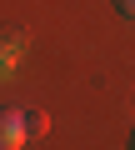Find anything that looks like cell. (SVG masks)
I'll list each match as a JSON object with an SVG mask.
<instances>
[{
	"label": "cell",
	"instance_id": "obj_1",
	"mask_svg": "<svg viewBox=\"0 0 135 150\" xmlns=\"http://www.w3.org/2000/svg\"><path fill=\"white\" fill-rule=\"evenodd\" d=\"M20 145H30L25 110H0V150H20Z\"/></svg>",
	"mask_w": 135,
	"mask_h": 150
},
{
	"label": "cell",
	"instance_id": "obj_2",
	"mask_svg": "<svg viewBox=\"0 0 135 150\" xmlns=\"http://www.w3.org/2000/svg\"><path fill=\"white\" fill-rule=\"evenodd\" d=\"M25 125H30V140H40V135L50 130V120H45L40 110H25Z\"/></svg>",
	"mask_w": 135,
	"mask_h": 150
},
{
	"label": "cell",
	"instance_id": "obj_3",
	"mask_svg": "<svg viewBox=\"0 0 135 150\" xmlns=\"http://www.w3.org/2000/svg\"><path fill=\"white\" fill-rule=\"evenodd\" d=\"M115 5H120V15H125V20H135V0H115Z\"/></svg>",
	"mask_w": 135,
	"mask_h": 150
}]
</instances>
